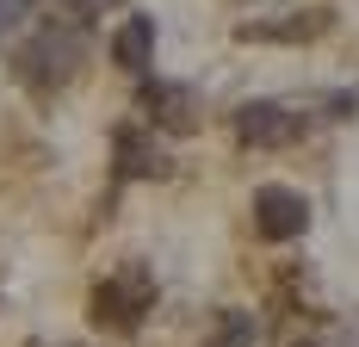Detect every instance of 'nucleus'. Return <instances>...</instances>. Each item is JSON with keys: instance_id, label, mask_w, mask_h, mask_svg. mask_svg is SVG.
Instances as JSON below:
<instances>
[{"instance_id": "nucleus-1", "label": "nucleus", "mask_w": 359, "mask_h": 347, "mask_svg": "<svg viewBox=\"0 0 359 347\" xmlns=\"http://www.w3.org/2000/svg\"><path fill=\"white\" fill-rule=\"evenodd\" d=\"M81 32H74L69 19H43L19 50H13V69H19V81H32L37 93H50V87H62L74 69H81Z\"/></svg>"}, {"instance_id": "nucleus-2", "label": "nucleus", "mask_w": 359, "mask_h": 347, "mask_svg": "<svg viewBox=\"0 0 359 347\" xmlns=\"http://www.w3.org/2000/svg\"><path fill=\"white\" fill-rule=\"evenodd\" d=\"M149 304H155V279H149L143 267H118L111 279L93 285V316H100L106 329H137L149 316Z\"/></svg>"}, {"instance_id": "nucleus-3", "label": "nucleus", "mask_w": 359, "mask_h": 347, "mask_svg": "<svg viewBox=\"0 0 359 347\" xmlns=\"http://www.w3.org/2000/svg\"><path fill=\"white\" fill-rule=\"evenodd\" d=\"M254 230L266 242H297L310 230V199L297 186H260L254 192Z\"/></svg>"}, {"instance_id": "nucleus-4", "label": "nucleus", "mask_w": 359, "mask_h": 347, "mask_svg": "<svg viewBox=\"0 0 359 347\" xmlns=\"http://www.w3.org/2000/svg\"><path fill=\"white\" fill-rule=\"evenodd\" d=\"M297 131H304V118H297L291 105H279V100L236 105V137L248 143V149H279V143H291Z\"/></svg>"}, {"instance_id": "nucleus-5", "label": "nucleus", "mask_w": 359, "mask_h": 347, "mask_svg": "<svg viewBox=\"0 0 359 347\" xmlns=\"http://www.w3.org/2000/svg\"><path fill=\"white\" fill-rule=\"evenodd\" d=\"M111 63H118L124 74H149V63H155V19H149V13H130V19L118 25Z\"/></svg>"}, {"instance_id": "nucleus-6", "label": "nucleus", "mask_w": 359, "mask_h": 347, "mask_svg": "<svg viewBox=\"0 0 359 347\" xmlns=\"http://www.w3.org/2000/svg\"><path fill=\"white\" fill-rule=\"evenodd\" d=\"M192 87H180V81H143V112L155 124H168V131H186L192 124Z\"/></svg>"}, {"instance_id": "nucleus-7", "label": "nucleus", "mask_w": 359, "mask_h": 347, "mask_svg": "<svg viewBox=\"0 0 359 347\" xmlns=\"http://www.w3.org/2000/svg\"><path fill=\"white\" fill-rule=\"evenodd\" d=\"M111 155H118V174H161V149H155L143 131H118Z\"/></svg>"}, {"instance_id": "nucleus-8", "label": "nucleus", "mask_w": 359, "mask_h": 347, "mask_svg": "<svg viewBox=\"0 0 359 347\" xmlns=\"http://www.w3.org/2000/svg\"><path fill=\"white\" fill-rule=\"evenodd\" d=\"M248 341H254V322H248V316L229 310L223 322H217V347H248Z\"/></svg>"}, {"instance_id": "nucleus-9", "label": "nucleus", "mask_w": 359, "mask_h": 347, "mask_svg": "<svg viewBox=\"0 0 359 347\" xmlns=\"http://www.w3.org/2000/svg\"><path fill=\"white\" fill-rule=\"evenodd\" d=\"M32 13V0H0V37H6V25H19Z\"/></svg>"}, {"instance_id": "nucleus-10", "label": "nucleus", "mask_w": 359, "mask_h": 347, "mask_svg": "<svg viewBox=\"0 0 359 347\" xmlns=\"http://www.w3.org/2000/svg\"><path fill=\"white\" fill-rule=\"evenodd\" d=\"M304 347H310V341H304Z\"/></svg>"}]
</instances>
